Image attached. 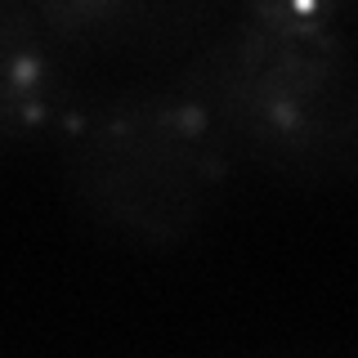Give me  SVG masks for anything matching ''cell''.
I'll return each mask as SVG.
<instances>
[{"label": "cell", "instance_id": "6da1fadb", "mask_svg": "<svg viewBox=\"0 0 358 358\" xmlns=\"http://www.w3.org/2000/svg\"><path fill=\"white\" fill-rule=\"evenodd\" d=\"M233 166L331 193L358 179V67L341 0H246L166 76Z\"/></svg>", "mask_w": 358, "mask_h": 358}, {"label": "cell", "instance_id": "277c9868", "mask_svg": "<svg viewBox=\"0 0 358 358\" xmlns=\"http://www.w3.org/2000/svg\"><path fill=\"white\" fill-rule=\"evenodd\" d=\"M72 63L22 0H0V162L54 134L72 108Z\"/></svg>", "mask_w": 358, "mask_h": 358}, {"label": "cell", "instance_id": "7a4b0ae2", "mask_svg": "<svg viewBox=\"0 0 358 358\" xmlns=\"http://www.w3.org/2000/svg\"><path fill=\"white\" fill-rule=\"evenodd\" d=\"M50 139L72 210L139 251L193 242L238 171L166 76L76 94Z\"/></svg>", "mask_w": 358, "mask_h": 358}, {"label": "cell", "instance_id": "3957f363", "mask_svg": "<svg viewBox=\"0 0 358 358\" xmlns=\"http://www.w3.org/2000/svg\"><path fill=\"white\" fill-rule=\"evenodd\" d=\"M36 18L67 63L85 59H184L215 31L210 0H36Z\"/></svg>", "mask_w": 358, "mask_h": 358}]
</instances>
